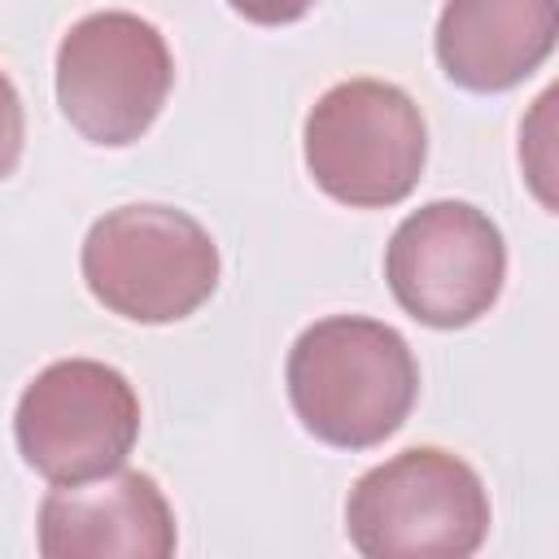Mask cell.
<instances>
[{"mask_svg": "<svg viewBox=\"0 0 559 559\" xmlns=\"http://www.w3.org/2000/svg\"><path fill=\"white\" fill-rule=\"evenodd\" d=\"M419 393L406 336L380 319L332 314L310 323L288 349V397L306 432L341 450L393 437Z\"/></svg>", "mask_w": 559, "mask_h": 559, "instance_id": "1", "label": "cell"}, {"mask_svg": "<svg viewBox=\"0 0 559 559\" xmlns=\"http://www.w3.org/2000/svg\"><path fill=\"white\" fill-rule=\"evenodd\" d=\"M22 459L52 485H74L122 467L140 432V397L131 380L96 358L48 362L13 415Z\"/></svg>", "mask_w": 559, "mask_h": 559, "instance_id": "6", "label": "cell"}, {"mask_svg": "<svg viewBox=\"0 0 559 559\" xmlns=\"http://www.w3.org/2000/svg\"><path fill=\"white\" fill-rule=\"evenodd\" d=\"M428 131L419 105L384 79H345L306 114V170L341 205L380 210L411 197Z\"/></svg>", "mask_w": 559, "mask_h": 559, "instance_id": "4", "label": "cell"}, {"mask_svg": "<svg viewBox=\"0 0 559 559\" xmlns=\"http://www.w3.org/2000/svg\"><path fill=\"white\" fill-rule=\"evenodd\" d=\"M22 140H26V118H22V96L9 83V74L0 70V179L17 166L22 157Z\"/></svg>", "mask_w": 559, "mask_h": 559, "instance_id": "10", "label": "cell"}, {"mask_svg": "<svg viewBox=\"0 0 559 559\" xmlns=\"http://www.w3.org/2000/svg\"><path fill=\"white\" fill-rule=\"evenodd\" d=\"M79 262L92 297L131 323L188 319L218 284V245L175 205H118L100 214Z\"/></svg>", "mask_w": 559, "mask_h": 559, "instance_id": "3", "label": "cell"}, {"mask_svg": "<svg viewBox=\"0 0 559 559\" xmlns=\"http://www.w3.org/2000/svg\"><path fill=\"white\" fill-rule=\"evenodd\" d=\"M555 31V0H445L437 61L467 92H502L550 57Z\"/></svg>", "mask_w": 559, "mask_h": 559, "instance_id": "9", "label": "cell"}, {"mask_svg": "<svg viewBox=\"0 0 559 559\" xmlns=\"http://www.w3.org/2000/svg\"><path fill=\"white\" fill-rule=\"evenodd\" d=\"M44 559H166L175 515L148 472L114 467L92 480L52 485L39 502Z\"/></svg>", "mask_w": 559, "mask_h": 559, "instance_id": "8", "label": "cell"}, {"mask_svg": "<svg viewBox=\"0 0 559 559\" xmlns=\"http://www.w3.org/2000/svg\"><path fill=\"white\" fill-rule=\"evenodd\" d=\"M175 66L162 31L140 13L79 17L57 48V100L92 144L140 140L166 105Z\"/></svg>", "mask_w": 559, "mask_h": 559, "instance_id": "5", "label": "cell"}, {"mask_svg": "<svg viewBox=\"0 0 559 559\" xmlns=\"http://www.w3.org/2000/svg\"><path fill=\"white\" fill-rule=\"evenodd\" d=\"M345 533L367 559H467L489 533V493L459 454L411 445L354 480Z\"/></svg>", "mask_w": 559, "mask_h": 559, "instance_id": "2", "label": "cell"}, {"mask_svg": "<svg viewBox=\"0 0 559 559\" xmlns=\"http://www.w3.org/2000/svg\"><path fill=\"white\" fill-rule=\"evenodd\" d=\"M384 280L411 319L428 328H463L502 293V231L467 201H432L397 223L384 249Z\"/></svg>", "mask_w": 559, "mask_h": 559, "instance_id": "7", "label": "cell"}, {"mask_svg": "<svg viewBox=\"0 0 559 559\" xmlns=\"http://www.w3.org/2000/svg\"><path fill=\"white\" fill-rule=\"evenodd\" d=\"M245 22H258V26H284V22H297L310 13L314 0H227Z\"/></svg>", "mask_w": 559, "mask_h": 559, "instance_id": "11", "label": "cell"}]
</instances>
